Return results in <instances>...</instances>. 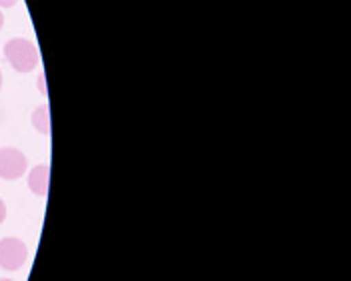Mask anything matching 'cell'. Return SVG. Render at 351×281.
Wrapping results in <instances>:
<instances>
[{
  "label": "cell",
  "mask_w": 351,
  "mask_h": 281,
  "mask_svg": "<svg viewBox=\"0 0 351 281\" xmlns=\"http://www.w3.org/2000/svg\"><path fill=\"white\" fill-rule=\"evenodd\" d=\"M4 56L16 73H32L40 64L38 49L28 38H10L4 45Z\"/></svg>",
  "instance_id": "1"
},
{
  "label": "cell",
  "mask_w": 351,
  "mask_h": 281,
  "mask_svg": "<svg viewBox=\"0 0 351 281\" xmlns=\"http://www.w3.org/2000/svg\"><path fill=\"white\" fill-rule=\"evenodd\" d=\"M28 259V247L19 237H4L0 241V267L6 271H19Z\"/></svg>",
  "instance_id": "2"
},
{
  "label": "cell",
  "mask_w": 351,
  "mask_h": 281,
  "mask_svg": "<svg viewBox=\"0 0 351 281\" xmlns=\"http://www.w3.org/2000/svg\"><path fill=\"white\" fill-rule=\"evenodd\" d=\"M28 169V161L23 151L14 147H2L0 149V179L4 181H16L21 179Z\"/></svg>",
  "instance_id": "3"
},
{
  "label": "cell",
  "mask_w": 351,
  "mask_h": 281,
  "mask_svg": "<svg viewBox=\"0 0 351 281\" xmlns=\"http://www.w3.org/2000/svg\"><path fill=\"white\" fill-rule=\"evenodd\" d=\"M51 183V167L49 165H36L28 173V189L36 197H47Z\"/></svg>",
  "instance_id": "4"
},
{
  "label": "cell",
  "mask_w": 351,
  "mask_h": 281,
  "mask_svg": "<svg viewBox=\"0 0 351 281\" xmlns=\"http://www.w3.org/2000/svg\"><path fill=\"white\" fill-rule=\"evenodd\" d=\"M32 127L40 133V135H51V111H49V105H38L34 111H32Z\"/></svg>",
  "instance_id": "5"
},
{
  "label": "cell",
  "mask_w": 351,
  "mask_h": 281,
  "mask_svg": "<svg viewBox=\"0 0 351 281\" xmlns=\"http://www.w3.org/2000/svg\"><path fill=\"white\" fill-rule=\"evenodd\" d=\"M6 219V205H4V201L0 199V223Z\"/></svg>",
  "instance_id": "6"
},
{
  "label": "cell",
  "mask_w": 351,
  "mask_h": 281,
  "mask_svg": "<svg viewBox=\"0 0 351 281\" xmlns=\"http://www.w3.org/2000/svg\"><path fill=\"white\" fill-rule=\"evenodd\" d=\"M16 2H19V0H0V6H2V8H12Z\"/></svg>",
  "instance_id": "7"
},
{
  "label": "cell",
  "mask_w": 351,
  "mask_h": 281,
  "mask_svg": "<svg viewBox=\"0 0 351 281\" xmlns=\"http://www.w3.org/2000/svg\"><path fill=\"white\" fill-rule=\"evenodd\" d=\"M40 90L45 93V77L43 75H40Z\"/></svg>",
  "instance_id": "8"
},
{
  "label": "cell",
  "mask_w": 351,
  "mask_h": 281,
  "mask_svg": "<svg viewBox=\"0 0 351 281\" xmlns=\"http://www.w3.org/2000/svg\"><path fill=\"white\" fill-rule=\"evenodd\" d=\"M2 27H4V14L0 12V30H2Z\"/></svg>",
  "instance_id": "9"
},
{
  "label": "cell",
  "mask_w": 351,
  "mask_h": 281,
  "mask_svg": "<svg viewBox=\"0 0 351 281\" xmlns=\"http://www.w3.org/2000/svg\"><path fill=\"white\" fill-rule=\"evenodd\" d=\"M0 88H2V71H0Z\"/></svg>",
  "instance_id": "10"
},
{
  "label": "cell",
  "mask_w": 351,
  "mask_h": 281,
  "mask_svg": "<svg viewBox=\"0 0 351 281\" xmlns=\"http://www.w3.org/2000/svg\"><path fill=\"white\" fill-rule=\"evenodd\" d=\"M0 281H12V280H0Z\"/></svg>",
  "instance_id": "11"
}]
</instances>
